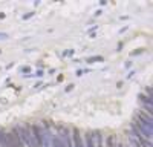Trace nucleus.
I'll list each match as a JSON object with an SVG mask.
<instances>
[{"label":"nucleus","instance_id":"nucleus-10","mask_svg":"<svg viewBox=\"0 0 153 147\" xmlns=\"http://www.w3.org/2000/svg\"><path fill=\"white\" fill-rule=\"evenodd\" d=\"M72 89H74V84H69V86H68V88H66V92H71Z\"/></svg>","mask_w":153,"mask_h":147},{"label":"nucleus","instance_id":"nucleus-1","mask_svg":"<svg viewBox=\"0 0 153 147\" xmlns=\"http://www.w3.org/2000/svg\"><path fill=\"white\" fill-rule=\"evenodd\" d=\"M6 147H25L16 127H12V130L6 133Z\"/></svg>","mask_w":153,"mask_h":147},{"label":"nucleus","instance_id":"nucleus-11","mask_svg":"<svg viewBox=\"0 0 153 147\" xmlns=\"http://www.w3.org/2000/svg\"><path fill=\"white\" fill-rule=\"evenodd\" d=\"M146 92L149 94V97H152V88H150V86H149V88L146 89Z\"/></svg>","mask_w":153,"mask_h":147},{"label":"nucleus","instance_id":"nucleus-2","mask_svg":"<svg viewBox=\"0 0 153 147\" xmlns=\"http://www.w3.org/2000/svg\"><path fill=\"white\" fill-rule=\"evenodd\" d=\"M135 120H136L138 122H141V124H143L146 129H149V130L153 132V120H152L150 115H147L146 112H141V110H138Z\"/></svg>","mask_w":153,"mask_h":147},{"label":"nucleus","instance_id":"nucleus-8","mask_svg":"<svg viewBox=\"0 0 153 147\" xmlns=\"http://www.w3.org/2000/svg\"><path fill=\"white\" fill-rule=\"evenodd\" d=\"M8 39V34L6 32H0V40H6Z\"/></svg>","mask_w":153,"mask_h":147},{"label":"nucleus","instance_id":"nucleus-7","mask_svg":"<svg viewBox=\"0 0 153 147\" xmlns=\"http://www.w3.org/2000/svg\"><path fill=\"white\" fill-rule=\"evenodd\" d=\"M43 75H45V72H43L42 69H38V71L34 74V75H28V77H43Z\"/></svg>","mask_w":153,"mask_h":147},{"label":"nucleus","instance_id":"nucleus-4","mask_svg":"<svg viewBox=\"0 0 153 147\" xmlns=\"http://www.w3.org/2000/svg\"><path fill=\"white\" fill-rule=\"evenodd\" d=\"M86 61H87V63H101V61H104V58L101 55H94V57L86 58Z\"/></svg>","mask_w":153,"mask_h":147},{"label":"nucleus","instance_id":"nucleus-3","mask_svg":"<svg viewBox=\"0 0 153 147\" xmlns=\"http://www.w3.org/2000/svg\"><path fill=\"white\" fill-rule=\"evenodd\" d=\"M138 98H139V101L141 103H144V106H150L152 107V97H149V95H144V94H139L138 95Z\"/></svg>","mask_w":153,"mask_h":147},{"label":"nucleus","instance_id":"nucleus-9","mask_svg":"<svg viewBox=\"0 0 153 147\" xmlns=\"http://www.w3.org/2000/svg\"><path fill=\"white\" fill-rule=\"evenodd\" d=\"M34 16V12H29V14H26V16H23V20H26V19H31Z\"/></svg>","mask_w":153,"mask_h":147},{"label":"nucleus","instance_id":"nucleus-6","mask_svg":"<svg viewBox=\"0 0 153 147\" xmlns=\"http://www.w3.org/2000/svg\"><path fill=\"white\" fill-rule=\"evenodd\" d=\"M20 72L23 74L25 77H28V75H29V72H31V68H29V66H23V68L20 69Z\"/></svg>","mask_w":153,"mask_h":147},{"label":"nucleus","instance_id":"nucleus-5","mask_svg":"<svg viewBox=\"0 0 153 147\" xmlns=\"http://www.w3.org/2000/svg\"><path fill=\"white\" fill-rule=\"evenodd\" d=\"M0 147H6V133L0 129Z\"/></svg>","mask_w":153,"mask_h":147},{"label":"nucleus","instance_id":"nucleus-12","mask_svg":"<svg viewBox=\"0 0 153 147\" xmlns=\"http://www.w3.org/2000/svg\"><path fill=\"white\" fill-rule=\"evenodd\" d=\"M83 74H84V71H76V75H78V77L83 75Z\"/></svg>","mask_w":153,"mask_h":147}]
</instances>
